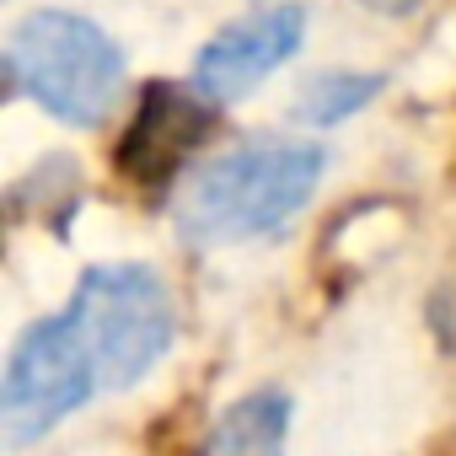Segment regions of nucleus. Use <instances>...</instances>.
Wrapping results in <instances>:
<instances>
[{"label": "nucleus", "instance_id": "nucleus-4", "mask_svg": "<svg viewBox=\"0 0 456 456\" xmlns=\"http://www.w3.org/2000/svg\"><path fill=\"white\" fill-rule=\"evenodd\" d=\"M97 387V365L65 317H44L33 322L6 365V381H0V429H6V445L22 451L33 440H44L65 413H76Z\"/></svg>", "mask_w": 456, "mask_h": 456}, {"label": "nucleus", "instance_id": "nucleus-8", "mask_svg": "<svg viewBox=\"0 0 456 456\" xmlns=\"http://www.w3.org/2000/svg\"><path fill=\"white\" fill-rule=\"evenodd\" d=\"M381 86H387V76H370V70H322L296 92V118L312 129H333V124L354 118L360 108H370Z\"/></svg>", "mask_w": 456, "mask_h": 456}, {"label": "nucleus", "instance_id": "nucleus-10", "mask_svg": "<svg viewBox=\"0 0 456 456\" xmlns=\"http://www.w3.org/2000/svg\"><path fill=\"white\" fill-rule=\"evenodd\" d=\"M360 6H370V12H381V17H408V12L424 6V0H360Z\"/></svg>", "mask_w": 456, "mask_h": 456}, {"label": "nucleus", "instance_id": "nucleus-5", "mask_svg": "<svg viewBox=\"0 0 456 456\" xmlns=\"http://www.w3.org/2000/svg\"><path fill=\"white\" fill-rule=\"evenodd\" d=\"M306 44V6L296 0H269V6L242 12L237 22H225L204 49L193 54V86L209 102H237L258 92L280 65H290Z\"/></svg>", "mask_w": 456, "mask_h": 456}, {"label": "nucleus", "instance_id": "nucleus-1", "mask_svg": "<svg viewBox=\"0 0 456 456\" xmlns=\"http://www.w3.org/2000/svg\"><path fill=\"white\" fill-rule=\"evenodd\" d=\"M322 167L328 156L312 140H248L237 151L204 161L183 183L172 204L177 232L193 248L269 237L290 215H301V204L322 183Z\"/></svg>", "mask_w": 456, "mask_h": 456}, {"label": "nucleus", "instance_id": "nucleus-7", "mask_svg": "<svg viewBox=\"0 0 456 456\" xmlns=\"http://www.w3.org/2000/svg\"><path fill=\"white\" fill-rule=\"evenodd\" d=\"M290 435V397L280 387L248 392L225 408L204 440V456H285Z\"/></svg>", "mask_w": 456, "mask_h": 456}, {"label": "nucleus", "instance_id": "nucleus-2", "mask_svg": "<svg viewBox=\"0 0 456 456\" xmlns=\"http://www.w3.org/2000/svg\"><path fill=\"white\" fill-rule=\"evenodd\" d=\"M12 97H33L44 113L76 129H97L124 97V49L86 17L44 6L6 38Z\"/></svg>", "mask_w": 456, "mask_h": 456}, {"label": "nucleus", "instance_id": "nucleus-3", "mask_svg": "<svg viewBox=\"0 0 456 456\" xmlns=\"http://www.w3.org/2000/svg\"><path fill=\"white\" fill-rule=\"evenodd\" d=\"M70 322L97 365V387H134L172 344L177 312L156 269L145 264H97L81 274Z\"/></svg>", "mask_w": 456, "mask_h": 456}, {"label": "nucleus", "instance_id": "nucleus-6", "mask_svg": "<svg viewBox=\"0 0 456 456\" xmlns=\"http://www.w3.org/2000/svg\"><path fill=\"white\" fill-rule=\"evenodd\" d=\"M220 102H209L199 86H172V81H151L134 102V118L118 140V172L156 188L167 183L215 129Z\"/></svg>", "mask_w": 456, "mask_h": 456}, {"label": "nucleus", "instance_id": "nucleus-9", "mask_svg": "<svg viewBox=\"0 0 456 456\" xmlns=\"http://www.w3.org/2000/svg\"><path fill=\"white\" fill-rule=\"evenodd\" d=\"M429 322H435V333L445 338V349H456V280H445V285L435 290V301H429Z\"/></svg>", "mask_w": 456, "mask_h": 456}]
</instances>
